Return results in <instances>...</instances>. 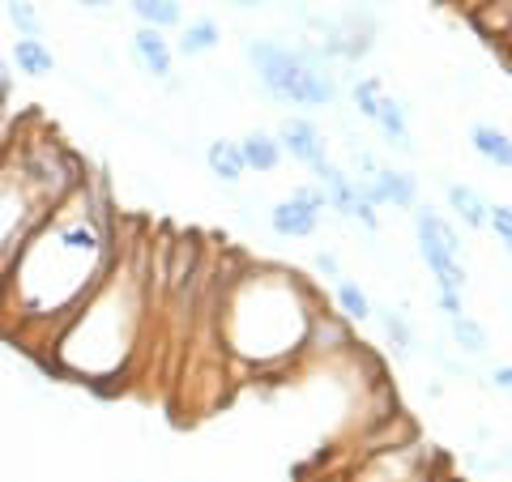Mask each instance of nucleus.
<instances>
[{
  "mask_svg": "<svg viewBox=\"0 0 512 482\" xmlns=\"http://www.w3.org/2000/svg\"><path fill=\"white\" fill-rule=\"evenodd\" d=\"M244 56L252 64L256 82L274 103L295 107H333L338 103V82H333L329 64L312 47H291L278 39H248Z\"/></svg>",
  "mask_w": 512,
  "mask_h": 482,
  "instance_id": "obj_4",
  "label": "nucleus"
},
{
  "mask_svg": "<svg viewBox=\"0 0 512 482\" xmlns=\"http://www.w3.org/2000/svg\"><path fill=\"white\" fill-rule=\"evenodd\" d=\"M13 69L22 77H52L56 73V52L43 39H13Z\"/></svg>",
  "mask_w": 512,
  "mask_h": 482,
  "instance_id": "obj_13",
  "label": "nucleus"
},
{
  "mask_svg": "<svg viewBox=\"0 0 512 482\" xmlns=\"http://www.w3.org/2000/svg\"><path fill=\"white\" fill-rule=\"evenodd\" d=\"M107 197L86 175L47 222L26 239L0 282V329L30 346H47L56 329L99 291L116 265Z\"/></svg>",
  "mask_w": 512,
  "mask_h": 482,
  "instance_id": "obj_1",
  "label": "nucleus"
},
{
  "mask_svg": "<svg viewBox=\"0 0 512 482\" xmlns=\"http://www.w3.org/2000/svg\"><path fill=\"white\" fill-rule=\"evenodd\" d=\"M239 154H244V167L256 171V175H269V171L282 167V146H278V137L261 133V128H252L248 137H239Z\"/></svg>",
  "mask_w": 512,
  "mask_h": 482,
  "instance_id": "obj_11",
  "label": "nucleus"
},
{
  "mask_svg": "<svg viewBox=\"0 0 512 482\" xmlns=\"http://www.w3.org/2000/svg\"><path fill=\"white\" fill-rule=\"evenodd\" d=\"M86 180V167L35 120L13 124L0 146V282L47 214Z\"/></svg>",
  "mask_w": 512,
  "mask_h": 482,
  "instance_id": "obj_2",
  "label": "nucleus"
},
{
  "mask_svg": "<svg viewBox=\"0 0 512 482\" xmlns=\"http://www.w3.org/2000/svg\"><path fill=\"white\" fill-rule=\"evenodd\" d=\"M133 18L150 30H171V26H184V9L180 0H128Z\"/></svg>",
  "mask_w": 512,
  "mask_h": 482,
  "instance_id": "obj_18",
  "label": "nucleus"
},
{
  "mask_svg": "<svg viewBox=\"0 0 512 482\" xmlns=\"http://www.w3.org/2000/svg\"><path fill=\"white\" fill-rule=\"evenodd\" d=\"M222 43V26L214 18H197L180 30V43H175V52L180 56H210L214 47Z\"/></svg>",
  "mask_w": 512,
  "mask_h": 482,
  "instance_id": "obj_17",
  "label": "nucleus"
},
{
  "mask_svg": "<svg viewBox=\"0 0 512 482\" xmlns=\"http://www.w3.org/2000/svg\"><path fill=\"white\" fill-rule=\"evenodd\" d=\"M316 269H320V273H329V278H342L338 256H333V252H316Z\"/></svg>",
  "mask_w": 512,
  "mask_h": 482,
  "instance_id": "obj_26",
  "label": "nucleus"
},
{
  "mask_svg": "<svg viewBox=\"0 0 512 482\" xmlns=\"http://www.w3.org/2000/svg\"><path fill=\"white\" fill-rule=\"evenodd\" d=\"M470 146H474L478 158H487V163H495L500 171H512V137L504 133V128L474 124L470 128Z\"/></svg>",
  "mask_w": 512,
  "mask_h": 482,
  "instance_id": "obj_14",
  "label": "nucleus"
},
{
  "mask_svg": "<svg viewBox=\"0 0 512 482\" xmlns=\"http://www.w3.org/2000/svg\"><path fill=\"white\" fill-rule=\"evenodd\" d=\"M278 146H282V154L299 158V163H303V167H312V171L329 158V141H325V133H320L312 120H299V116L282 120V128H278Z\"/></svg>",
  "mask_w": 512,
  "mask_h": 482,
  "instance_id": "obj_8",
  "label": "nucleus"
},
{
  "mask_svg": "<svg viewBox=\"0 0 512 482\" xmlns=\"http://www.w3.org/2000/svg\"><path fill=\"white\" fill-rule=\"evenodd\" d=\"M436 308H440L448 320H457L461 312H466V308H461V295H453V291H440V295H436Z\"/></svg>",
  "mask_w": 512,
  "mask_h": 482,
  "instance_id": "obj_25",
  "label": "nucleus"
},
{
  "mask_svg": "<svg viewBox=\"0 0 512 482\" xmlns=\"http://www.w3.org/2000/svg\"><path fill=\"white\" fill-rule=\"evenodd\" d=\"M77 5H82V9H111L116 0H77Z\"/></svg>",
  "mask_w": 512,
  "mask_h": 482,
  "instance_id": "obj_27",
  "label": "nucleus"
},
{
  "mask_svg": "<svg viewBox=\"0 0 512 482\" xmlns=\"http://www.w3.org/2000/svg\"><path fill=\"white\" fill-rule=\"evenodd\" d=\"M316 180H320V192H325V201H329V210H338L342 218H359L367 231H376V205H367L363 201V192H359V180L355 175H346L338 163H320L316 167Z\"/></svg>",
  "mask_w": 512,
  "mask_h": 482,
  "instance_id": "obj_6",
  "label": "nucleus"
},
{
  "mask_svg": "<svg viewBox=\"0 0 512 482\" xmlns=\"http://www.w3.org/2000/svg\"><path fill=\"white\" fill-rule=\"evenodd\" d=\"M133 60H137L150 77H158V82H167L171 69H175V47L163 39V30L141 26L137 35H133Z\"/></svg>",
  "mask_w": 512,
  "mask_h": 482,
  "instance_id": "obj_9",
  "label": "nucleus"
},
{
  "mask_svg": "<svg viewBox=\"0 0 512 482\" xmlns=\"http://www.w3.org/2000/svg\"><path fill=\"white\" fill-rule=\"evenodd\" d=\"M372 120L380 124V133L389 137V146H397L402 154H414V141H410V124H406V107L402 103L389 99V94H380Z\"/></svg>",
  "mask_w": 512,
  "mask_h": 482,
  "instance_id": "obj_12",
  "label": "nucleus"
},
{
  "mask_svg": "<svg viewBox=\"0 0 512 482\" xmlns=\"http://www.w3.org/2000/svg\"><path fill=\"white\" fill-rule=\"evenodd\" d=\"M325 210H329V201L320 188H295L291 197L269 210V227H274V235H282V239H308L320 231Z\"/></svg>",
  "mask_w": 512,
  "mask_h": 482,
  "instance_id": "obj_5",
  "label": "nucleus"
},
{
  "mask_svg": "<svg viewBox=\"0 0 512 482\" xmlns=\"http://www.w3.org/2000/svg\"><path fill=\"white\" fill-rule=\"evenodd\" d=\"M137 329H141V278L133 273V265H124L116 256L103 286L64 320L47 346H52V363L60 372L103 384L120 376L128 359H133Z\"/></svg>",
  "mask_w": 512,
  "mask_h": 482,
  "instance_id": "obj_3",
  "label": "nucleus"
},
{
  "mask_svg": "<svg viewBox=\"0 0 512 482\" xmlns=\"http://www.w3.org/2000/svg\"><path fill=\"white\" fill-rule=\"evenodd\" d=\"M367 205H393V210H414L419 205V184H414L410 171L397 167H376L367 180L359 184Z\"/></svg>",
  "mask_w": 512,
  "mask_h": 482,
  "instance_id": "obj_7",
  "label": "nucleus"
},
{
  "mask_svg": "<svg viewBox=\"0 0 512 482\" xmlns=\"http://www.w3.org/2000/svg\"><path fill=\"white\" fill-rule=\"evenodd\" d=\"M487 380L495 384V393L512 397V363H500V367H491V376H487Z\"/></svg>",
  "mask_w": 512,
  "mask_h": 482,
  "instance_id": "obj_24",
  "label": "nucleus"
},
{
  "mask_svg": "<svg viewBox=\"0 0 512 482\" xmlns=\"http://www.w3.org/2000/svg\"><path fill=\"white\" fill-rule=\"evenodd\" d=\"M338 308H342L346 320H367V316H372V299H367L355 282L338 278Z\"/></svg>",
  "mask_w": 512,
  "mask_h": 482,
  "instance_id": "obj_21",
  "label": "nucleus"
},
{
  "mask_svg": "<svg viewBox=\"0 0 512 482\" xmlns=\"http://www.w3.org/2000/svg\"><path fill=\"white\" fill-rule=\"evenodd\" d=\"M487 227L495 231V239L504 244V252L512 256V205H491L487 214Z\"/></svg>",
  "mask_w": 512,
  "mask_h": 482,
  "instance_id": "obj_23",
  "label": "nucleus"
},
{
  "mask_svg": "<svg viewBox=\"0 0 512 482\" xmlns=\"http://www.w3.org/2000/svg\"><path fill=\"white\" fill-rule=\"evenodd\" d=\"M205 167H210V175H218L222 184H239L244 180V154H239V141H227L218 137L210 141V150H205Z\"/></svg>",
  "mask_w": 512,
  "mask_h": 482,
  "instance_id": "obj_15",
  "label": "nucleus"
},
{
  "mask_svg": "<svg viewBox=\"0 0 512 482\" xmlns=\"http://www.w3.org/2000/svg\"><path fill=\"white\" fill-rule=\"evenodd\" d=\"M419 252H423V261H427L440 291H453V295L466 291V265H461V256L444 252L440 244H431V239H423V235H419Z\"/></svg>",
  "mask_w": 512,
  "mask_h": 482,
  "instance_id": "obj_10",
  "label": "nucleus"
},
{
  "mask_svg": "<svg viewBox=\"0 0 512 482\" xmlns=\"http://www.w3.org/2000/svg\"><path fill=\"white\" fill-rule=\"evenodd\" d=\"M448 337H453V346L461 350V355H470V359H483L487 350H491V333L483 320H474L461 312L457 320H448Z\"/></svg>",
  "mask_w": 512,
  "mask_h": 482,
  "instance_id": "obj_16",
  "label": "nucleus"
},
{
  "mask_svg": "<svg viewBox=\"0 0 512 482\" xmlns=\"http://www.w3.org/2000/svg\"><path fill=\"white\" fill-rule=\"evenodd\" d=\"M376 316H380V325H384V333H389V342H393V350L397 355H410V325H406V316L402 312H393V308H372Z\"/></svg>",
  "mask_w": 512,
  "mask_h": 482,
  "instance_id": "obj_22",
  "label": "nucleus"
},
{
  "mask_svg": "<svg viewBox=\"0 0 512 482\" xmlns=\"http://www.w3.org/2000/svg\"><path fill=\"white\" fill-rule=\"evenodd\" d=\"M231 5H235V9H261L265 0H231Z\"/></svg>",
  "mask_w": 512,
  "mask_h": 482,
  "instance_id": "obj_28",
  "label": "nucleus"
},
{
  "mask_svg": "<svg viewBox=\"0 0 512 482\" xmlns=\"http://www.w3.org/2000/svg\"><path fill=\"white\" fill-rule=\"evenodd\" d=\"M5 18L18 30V39H43V18L35 0H5Z\"/></svg>",
  "mask_w": 512,
  "mask_h": 482,
  "instance_id": "obj_20",
  "label": "nucleus"
},
{
  "mask_svg": "<svg viewBox=\"0 0 512 482\" xmlns=\"http://www.w3.org/2000/svg\"><path fill=\"white\" fill-rule=\"evenodd\" d=\"M448 205H453V214L466 222V227H474V231L487 227L491 205L478 197V188H470V184H448Z\"/></svg>",
  "mask_w": 512,
  "mask_h": 482,
  "instance_id": "obj_19",
  "label": "nucleus"
}]
</instances>
